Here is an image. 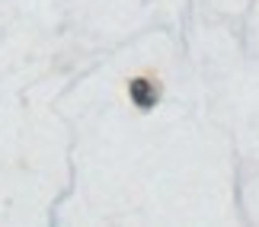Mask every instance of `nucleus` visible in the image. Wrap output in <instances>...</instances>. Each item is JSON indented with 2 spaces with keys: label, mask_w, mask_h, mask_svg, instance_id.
Segmentation results:
<instances>
[{
  "label": "nucleus",
  "mask_w": 259,
  "mask_h": 227,
  "mask_svg": "<svg viewBox=\"0 0 259 227\" xmlns=\"http://www.w3.org/2000/svg\"><path fill=\"white\" fill-rule=\"evenodd\" d=\"M128 93H132V103L141 106V109H151V106L157 103V93L154 86L144 80V77H138V80H132V86H128Z\"/></svg>",
  "instance_id": "obj_1"
}]
</instances>
